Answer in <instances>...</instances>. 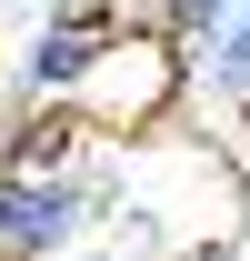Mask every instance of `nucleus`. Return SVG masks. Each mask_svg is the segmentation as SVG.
<instances>
[{"label":"nucleus","mask_w":250,"mask_h":261,"mask_svg":"<svg viewBox=\"0 0 250 261\" xmlns=\"http://www.w3.org/2000/svg\"><path fill=\"white\" fill-rule=\"evenodd\" d=\"M90 231V181L70 161H30L0 171V261H50Z\"/></svg>","instance_id":"nucleus-1"},{"label":"nucleus","mask_w":250,"mask_h":261,"mask_svg":"<svg viewBox=\"0 0 250 261\" xmlns=\"http://www.w3.org/2000/svg\"><path fill=\"white\" fill-rule=\"evenodd\" d=\"M40 20H120V0H40Z\"/></svg>","instance_id":"nucleus-6"},{"label":"nucleus","mask_w":250,"mask_h":261,"mask_svg":"<svg viewBox=\"0 0 250 261\" xmlns=\"http://www.w3.org/2000/svg\"><path fill=\"white\" fill-rule=\"evenodd\" d=\"M200 81H210L220 100H240V111H250V0L220 20L210 40H200Z\"/></svg>","instance_id":"nucleus-4"},{"label":"nucleus","mask_w":250,"mask_h":261,"mask_svg":"<svg viewBox=\"0 0 250 261\" xmlns=\"http://www.w3.org/2000/svg\"><path fill=\"white\" fill-rule=\"evenodd\" d=\"M230 10H240V0H160L150 20H160V31H170V40H180V50H200V40H210L220 20H230Z\"/></svg>","instance_id":"nucleus-5"},{"label":"nucleus","mask_w":250,"mask_h":261,"mask_svg":"<svg viewBox=\"0 0 250 261\" xmlns=\"http://www.w3.org/2000/svg\"><path fill=\"white\" fill-rule=\"evenodd\" d=\"M180 70H190V50L160 31V20H150V31H110L100 70L80 81V111H110V130H140V121H160V111H170Z\"/></svg>","instance_id":"nucleus-2"},{"label":"nucleus","mask_w":250,"mask_h":261,"mask_svg":"<svg viewBox=\"0 0 250 261\" xmlns=\"http://www.w3.org/2000/svg\"><path fill=\"white\" fill-rule=\"evenodd\" d=\"M110 31H120V20H40L30 61H20V91H30V100H80V81L100 70Z\"/></svg>","instance_id":"nucleus-3"}]
</instances>
